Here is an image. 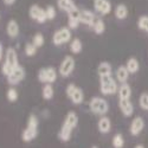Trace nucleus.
<instances>
[{
    "mask_svg": "<svg viewBox=\"0 0 148 148\" xmlns=\"http://www.w3.org/2000/svg\"><path fill=\"white\" fill-rule=\"evenodd\" d=\"M139 104L141 107V109L147 110L148 112V94L147 92H142L139 97Z\"/></svg>",
    "mask_w": 148,
    "mask_h": 148,
    "instance_id": "obj_33",
    "label": "nucleus"
},
{
    "mask_svg": "<svg viewBox=\"0 0 148 148\" xmlns=\"http://www.w3.org/2000/svg\"><path fill=\"white\" fill-rule=\"evenodd\" d=\"M119 108L123 116L130 117L134 114V106L129 100H120L119 98Z\"/></svg>",
    "mask_w": 148,
    "mask_h": 148,
    "instance_id": "obj_16",
    "label": "nucleus"
},
{
    "mask_svg": "<svg viewBox=\"0 0 148 148\" xmlns=\"http://www.w3.org/2000/svg\"><path fill=\"white\" fill-rule=\"evenodd\" d=\"M126 66H127L129 73H136L140 69V63L135 57H130L126 62Z\"/></svg>",
    "mask_w": 148,
    "mask_h": 148,
    "instance_id": "obj_24",
    "label": "nucleus"
},
{
    "mask_svg": "<svg viewBox=\"0 0 148 148\" xmlns=\"http://www.w3.org/2000/svg\"><path fill=\"white\" fill-rule=\"evenodd\" d=\"M57 6L59 10H62L63 12H66V13H69L71 10L76 7L75 3L72 0H57Z\"/></svg>",
    "mask_w": 148,
    "mask_h": 148,
    "instance_id": "obj_23",
    "label": "nucleus"
},
{
    "mask_svg": "<svg viewBox=\"0 0 148 148\" xmlns=\"http://www.w3.org/2000/svg\"><path fill=\"white\" fill-rule=\"evenodd\" d=\"M53 96H55V89L52 87V84L51 83L44 84L42 88V97L46 101H50L53 98Z\"/></svg>",
    "mask_w": 148,
    "mask_h": 148,
    "instance_id": "obj_21",
    "label": "nucleus"
},
{
    "mask_svg": "<svg viewBox=\"0 0 148 148\" xmlns=\"http://www.w3.org/2000/svg\"><path fill=\"white\" fill-rule=\"evenodd\" d=\"M16 1H17V0H3L4 5H6V6H12V5H14Z\"/></svg>",
    "mask_w": 148,
    "mask_h": 148,
    "instance_id": "obj_35",
    "label": "nucleus"
},
{
    "mask_svg": "<svg viewBox=\"0 0 148 148\" xmlns=\"http://www.w3.org/2000/svg\"><path fill=\"white\" fill-rule=\"evenodd\" d=\"M91 29L94 30V32L96 34H103L104 31H106V23H104V20L101 19V18H97Z\"/></svg>",
    "mask_w": 148,
    "mask_h": 148,
    "instance_id": "obj_26",
    "label": "nucleus"
},
{
    "mask_svg": "<svg viewBox=\"0 0 148 148\" xmlns=\"http://www.w3.org/2000/svg\"><path fill=\"white\" fill-rule=\"evenodd\" d=\"M6 98H7V101L11 102V103H14L18 101V98H19V92L18 90L14 88V87H11L6 90Z\"/></svg>",
    "mask_w": 148,
    "mask_h": 148,
    "instance_id": "obj_27",
    "label": "nucleus"
},
{
    "mask_svg": "<svg viewBox=\"0 0 148 148\" xmlns=\"http://www.w3.org/2000/svg\"><path fill=\"white\" fill-rule=\"evenodd\" d=\"M79 19H76V18H69L68 17V27L70 30H76L78 26H79Z\"/></svg>",
    "mask_w": 148,
    "mask_h": 148,
    "instance_id": "obj_34",
    "label": "nucleus"
},
{
    "mask_svg": "<svg viewBox=\"0 0 148 148\" xmlns=\"http://www.w3.org/2000/svg\"><path fill=\"white\" fill-rule=\"evenodd\" d=\"M114 14H115V18L119 19V20H125L127 17H128V8L125 4H119L116 7H115V11H114Z\"/></svg>",
    "mask_w": 148,
    "mask_h": 148,
    "instance_id": "obj_22",
    "label": "nucleus"
},
{
    "mask_svg": "<svg viewBox=\"0 0 148 148\" xmlns=\"http://www.w3.org/2000/svg\"><path fill=\"white\" fill-rule=\"evenodd\" d=\"M3 56H5V51H4V46H3V44H0V60L3 59Z\"/></svg>",
    "mask_w": 148,
    "mask_h": 148,
    "instance_id": "obj_36",
    "label": "nucleus"
},
{
    "mask_svg": "<svg viewBox=\"0 0 148 148\" xmlns=\"http://www.w3.org/2000/svg\"><path fill=\"white\" fill-rule=\"evenodd\" d=\"M97 129L101 134H108L112 130V121L108 116H101L97 122Z\"/></svg>",
    "mask_w": 148,
    "mask_h": 148,
    "instance_id": "obj_17",
    "label": "nucleus"
},
{
    "mask_svg": "<svg viewBox=\"0 0 148 148\" xmlns=\"http://www.w3.org/2000/svg\"><path fill=\"white\" fill-rule=\"evenodd\" d=\"M4 57H5V60L1 65V72L5 77H7L12 72V70L19 65V58H18L17 50L14 47H11V46L6 49Z\"/></svg>",
    "mask_w": 148,
    "mask_h": 148,
    "instance_id": "obj_3",
    "label": "nucleus"
},
{
    "mask_svg": "<svg viewBox=\"0 0 148 148\" xmlns=\"http://www.w3.org/2000/svg\"><path fill=\"white\" fill-rule=\"evenodd\" d=\"M71 30L68 26L64 27H60L58 30H56L52 34V44L56 46H60V45H64L66 43L71 42Z\"/></svg>",
    "mask_w": 148,
    "mask_h": 148,
    "instance_id": "obj_8",
    "label": "nucleus"
},
{
    "mask_svg": "<svg viewBox=\"0 0 148 148\" xmlns=\"http://www.w3.org/2000/svg\"><path fill=\"white\" fill-rule=\"evenodd\" d=\"M39 119L36 114H30L27 117V123H26V127L25 129L23 130L21 133V141L29 143L31 141H33L37 136H38V133H39Z\"/></svg>",
    "mask_w": 148,
    "mask_h": 148,
    "instance_id": "obj_2",
    "label": "nucleus"
},
{
    "mask_svg": "<svg viewBox=\"0 0 148 148\" xmlns=\"http://www.w3.org/2000/svg\"><path fill=\"white\" fill-rule=\"evenodd\" d=\"M75 66H76L75 58H73L72 56H70V55L65 56L63 59H62L60 64H59V68H58L59 76L64 77V78L71 76V73L73 72V70H75Z\"/></svg>",
    "mask_w": 148,
    "mask_h": 148,
    "instance_id": "obj_9",
    "label": "nucleus"
},
{
    "mask_svg": "<svg viewBox=\"0 0 148 148\" xmlns=\"http://www.w3.org/2000/svg\"><path fill=\"white\" fill-rule=\"evenodd\" d=\"M0 19H1V14H0Z\"/></svg>",
    "mask_w": 148,
    "mask_h": 148,
    "instance_id": "obj_39",
    "label": "nucleus"
},
{
    "mask_svg": "<svg viewBox=\"0 0 148 148\" xmlns=\"http://www.w3.org/2000/svg\"><path fill=\"white\" fill-rule=\"evenodd\" d=\"M89 109L95 115L104 116L109 112V104L106 98L100 97V96H94L89 101Z\"/></svg>",
    "mask_w": 148,
    "mask_h": 148,
    "instance_id": "obj_4",
    "label": "nucleus"
},
{
    "mask_svg": "<svg viewBox=\"0 0 148 148\" xmlns=\"http://www.w3.org/2000/svg\"><path fill=\"white\" fill-rule=\"evenodd\" d=\"M129 71L127 69L126 65H120L117 69H116V72H115V76H116V81L120 82V83H126L128 81V77H129Z\"/></svg>",
    "mask_w": 148,
    "mask_h": 148,
    "instance_id": "obj_20",
    "label": "nucleus"
},
{
    "mask_svg": "<svg viewBox=\"0 0 148 148\" xmlns=\"http://www.w3.org/2000/svg\"><path fill=\"white\" fill-rule=\"evenodd\" d=\"M32 44L36 45L37 47H43L44 44H45V37L43 36V33L40 32H37L34 36H33V38H32Z\"/></svg>",
    "mask_w": 148,
    "mask_h": 148,
    "instance_id": "obj_30",
    "label": "nucleus"
},
{
    "mask_svg": "<svg viewBox=\"0 0 148 148\" xmlns=\"http://www.w3.org/2000/svg\"><path fill=\"white\" fill-rule=\"evenodd\" d=\"M134 148H145V146H143V145H136Z\"/></svg>",
    "mask_w": 148,
    "mask_h": 148,
    "instance_id": "obj_37",
    "label": "nucleus"
},
{
    "mask_svg": "<svg viewBox=\"0 0 148 148\" xmlns=\"http://www.w3.org/2000/svg\"><path fill=\"white\" fill-rule=\"evenodd\" d=\"M37 51H38V47H37L36 45L31 43H26L25 46H24V52H25V55L27 57H34L37 55Z\"/></svg>",
    "mask_w": 148,
    "mask_h": 148,
    "instance_id": "obj_29",
    "label": "nucleus"
},
{
    "mask_svg": "<svg viewBox=\"0 0 148 148\" xmlns=\"http://www.w3.org/2000/svg\"><path fill=\"white\" fill-rule=\"evenodd\" d=\"M138 27L141 31H145L148 33V16H141L138 19Z\"/></svg>",
    "mask_w": 148,
    "mask_h": 148,
    "instance_id": "obj_31",
    "label": "nucleus"
},
{
    "mask_svg": "<svg viewBox=\"0 0 148 148\" xmlns=\"http://www.w3.org/2000/svg\"><path fill=\"white\" fill-rule=\"evenodd\" d=\"M78 125V115L75 112H69L65 117L64 121L62 123V127L58 132V139L62 142H69L71 139L72 132L75 130V128Z\"/></svg>",
    "mask_w": 148,
    "mask_h": 148,
    "instance_id": "obj_1",
    "label": "nucleus"
},
{
    "mask_svg": "<svg viewBox=\"0 0 148 148\" xmlns=\"http://www.w3.org/2000/svg\"><path fill=\"white\" fill-rule=\"evenodd\" d=\"M119 90V85L116 79L112 76H103L100 77V91L104 96L115 95Z\"/></svg>",
    "mask_w": 148,
    "mask_h": 148,
    "instance_id": "obj_5",
    "label": "nucleus"
},
{
    "mask_svg": "<svg viewBox=\"0 0 148 148\" xmlns=\"http://www.w3.org/2000/svg\"><path fill=\"white\" fill-rule=\"evenodd\" d=\"M58 75H59L58 70H56L53 66H45V68H42L38 70L37 78H38V81L43 84H46V83L53 84L57 81Z\"/></svg>",
    "mask_w": 148,
    "mask_h": 148,
    "instance_id": "obj_6",
    "label": "nucleus"
},
{
    "mask_svg": "<svg viewBox=\"0 0 148 148\" xmlns=\"http://www.w3.org/2000/svg\"><path fill=\"white\" fill-rule=\"evenodd\" d=\"M29 17L32 20H34L36 23H38V24H44V23L47 21L45 8L40 7L39 5H37V4H33V5L30 6V8H29Z\"/></svg>",
    "mask_w": 148,
    "mask_h": 148,
    "instance_id": "obj_11",
    "label": "nucleus"
},
{
    "mask_svg": "<svg viewBox=\"0 0 148 148\" xmlns=\"http://www.w3.org/2000/svg\"><path fill=\"white\" fill-rule=\"evenodd\" d=\"M143 128H145V120L141 116H136L130 122L129 132L133 136H138V135L143 130Z\"/></svg>",
    "mask_w": 148,
    "mask_h": 148,
    "instance_id": "obj_13",
    "label": "nucleus"
},
{
    "mask_svg": "<svg viewBox=\"0 0 148 148\" xmlns=\"http://www.w3.org/2000/svg\"><path fill=\"white\" fill-rule=\"evenodd\" d=\"M112 145L114 148H123V146H125V138H123V135L121 133H117L113 136Z\"/></svg>",
    "mask_w": 148,
    "mask_h": 148,
    "instance_id": "obj_28",
    "label": "nucleus"
},
{
    "mask_svg": "<svg viewBox=\"0 0 148 148\" xmlns=\"http://www.w3.org/2000/svg\"><path fill=\"white\" fill-rule=\"evenodd\" d=\"M45 12H46V17H47V20H53L56 17H57V10L55 6L52 5H49L45 7Z\"/></svg>",
    "mask_w": 148,
    "mask_h": 148,
    "instance_id": "obj_32",
    "label": "nucleus"
},
{
    "mask_svg": "<svg viewBox=\"0 0 148 148\" xmlns=\"http://www.w3.org/2000/svg\"><path fill=\"white\" fill-rule=\"evenodd\" d=\"M91 148H97V147H96V146H92V147H91Z\"/></svg>",
    "mask_w": 148,
    "mask_h": 148,
    "instance_id": "obj_38",
    "label": "nucleus"
},
{
    "mask_svg": "<svg viewBox=\"0 0 148 148\" xmlns=\"http://www.w3.org/2000/svg\"><path fill=\"white\" fill-rule=\"evenodd\" d=\"M65 94L68 96V98H70V101L73 103V104H82L83 101H84V92L83 90L77 87L76 84L73 83H69L65 88Z\"/></svg>",
    "mask_w": 148,
    "mask_h": 148,
    "instance_id": "obj_7",
    "label": "nucleus"
},
{
    "mask_svg": "<svg viewBox=\"0 0 148 148\" xmlns=\"http://www.w3.org/2000/svg\"><path fill=\"white\" fill-rule=\"evenodd\" d=\"M96 16L94 12L89 11V10H81V16H79V21L81 24L84 25H88L89 27H92L94 23L96 21Z\"/></svg>",
    "mask_w": 148,
    "mask_h": 148,
    "instance_id": "obj_15",
    "label": "nucleus"
},
{
    "mask_svg": "<svg viewBox=\"0 0 148 148\" xmlns=\"http://www.w3.org/2000/svg\"><path fill=\"white\" fill-rule=\"evenodd\" d=\"M97 75L98 77H103V76H112L113 75V68L108 62H102L98 64L97 66Z\"/></svg>",
    "mask_w": 148,
    "mask_h": 148,
    "instance_id": "obj_19",
    "label": "nucleus"
},
{
    "mask_svg": "<svg viewBox=\"0 0 148 148\" xmlns=\"http://www.w3.org/2000/svg\"><path fill=\"white\" fill-rule=\"evenodd\" d=\"M117 94H119L120 100H130V97H132L130 85L127 82L126 83H121V85L119 87V90H117Z\"/></svg>",
    "mask_w": 148,
    "mask_h": 148,
    "instance_id": "obj_18",
    "label": "nucleus"
},
{
    "mask_svg": "<svg viewBox=\"0 0 148 148\" xmlns=\"http://www.w3.org/2000/svg\"><path fill=\"white\" fill-rule=\"evenodd\" d=\"M25 77H26V70L23 65L19 64L17 68H14L13 70H12V72L6 77V79H7V83L10 85L14 87V85L19 84L21 81H24Z\"/></svg>",
    "mask_w": 148,
    "mask_h": 148,
    "instance_id": "obj_10",
    "label": "nucleus"
},
{
    "mask_svg": "<svg viewBox=\"0 0 148 148\" xmlns=\"http://www.w3.org/2000/svg\"><path fill=\"white\" fill-rule=\"evenodd\" d=\"M6 33L11 39H16L18 38V36L20 33V27L19 24L16 19H10L6 24Z\"/></svg>",
    "mask_w": 148,
    "mask_h": 148,
    "instance_id": "obj_14",
    "label": "nucleus"
},
{
    "mask_svg": "<svg viewBox=\"0 0 148 148\" xmlns=\"http://www.w3.org/2000/svg\"><path fill=\"white\" fill-rule=\"evenodd\" d=\"M69 49H70L71 53H73V55H78V53H81L82 49H83L82 40H81L79 38H73V39H71L70 45H69Z\"/></svg>",
    "mask_w": 148,
    "mask_h": 148,
    "instance_id": "obj_25",
    "label": "nucleus"
},
{
    "mask_svg": "<svg viewBox=\"0 0 148 148\" xmlns=\"http://www.w3.org/2000/svg\"><path fill=\"white\" fill-rule=\"evenodd\" d=\"M94 10L101 16H107L112 12V3L109 0H94Z\"/></svg>",
    "mask_w": 148,
    "mask_h": 148,
    "instance_id": "obj_12",
    "label": "nucleus"
}]
</instances>
